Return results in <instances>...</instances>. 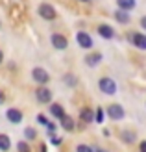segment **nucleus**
Listing matches in <instances>:
<instances>
[{"label": "nucleus", "mask_w": 146, "mask_h": 152, "mask_svg": "<svg viewBox=\"0 0 146 152\" xmlns=\"http://www.w3.org/2000/svg\"><path fill=\"white\" fill-rule=\"evenodd\" d=\"M98 89L102 91L104 95L113 96V95H117L118 86H117V82H115L113 78H109V76H102V78L98 80Z\"/></svg>", "instance_id": "nucleus-1"}, {"label": "nucleus", "mask_w": 146, "mask_h": 152, "mask_svg": "<svg viewBox=\"0 0 146 152\" xmlns=\"http://www.w3.org/2000/svg\"><path fill=\"white\" fill-rule=\"evenodd\" d=\"M37 13H39V17L44 19V20H56V19H57L56 7H54L52 4H48V2L39 4V7H37Z\"/></svg>", "instance_id": "nucleus-2"}, {"label": "nucleus", "mask_w": 146, "mask_h": 152, "mask_svg": "<svg viewBox=\"0 0 146 152\" xmlns=\"http://www.w3.org/2000/svg\"><path fill=\"white\" fill-rule=\"evenodd\" d=\"M76 43H78V47L83 48V50H91L94 47V41H93V35L85 30H80L78 34H76Z\"/></svg>", "instance_id": "nucleus-3"}, {"label": "nucleus", "mask_w": 146, "mask_h": 152, "mask_svg": "<svg viewBox=\"0 0 146 152\" xmlns=\"http://www.w3.org/2000/svg\"><path fill=\"white\" fill-rule=\"evenodd\" d=\"M105 117H109L111 121H122L126 117V111H124V108H122L120 104H109L105 108Z\"/></svg>", "instance_id": "nucleus-4"}, {"label": "nucleus", "mask_w": 146, "mask_h": 152, "mask_svg": "<svg viewBox=\"0 0 146 152\" xmlns=\"http://www.w3.org/2000/svg\"><path fill=\"white\" fill-rule=\"evenodd\" d=\"M128 41L131 43V47L137 50H146V34L142 32H129L128 34Z\"/></svg>", "instance_id": "nucleus-5"}, {"label": "nucleus", "mask_w": 146, "mask_h": 152, "mask_svg": "<svg viewBox=\"0 0 146 152\" xmlns=\"http://www.w3.org/2000/svg\"><path fill=\"white\" fill-rule=\"evenodd\" d=\"M32 80L37 86H46L50 82V74L46 72V69H43V67H33L32 69Z\"/></svg>", "instance_id": "nucleus-6"}, {"label": "nucleus", "mask_w": 146, "mask_h": 152, "mask_svg": "<svg viewBox=\"0 0 146 152\" xmlns=\"http://www.w3.org/2000/svg\"><path fill=\"white\" fill-rule=\"evenodd\" d=\"M52 98H54V93L50 91V87L39 86V87L35 89V100L39 102V104H50Z\"/></svg>", "instance_id": "nucleus-7"}, {"label": "nucleus", "mask_w": 146, "mask_h": 152, "mask_svg": "<svg viewBox=\"0 0 146 152\" xmlns=\"http://www.w3.org/2000/svg\"><path fill=\"white\" fill-rule=\"evenodd\" d=\"M96 32H98V35L102 37V39H105V41H111V39H115V37H117L115 28H113L111 24H107V22L98 24V26H96Z\"/></svg>", "instance_id": "nucleus-8"}, {"label": "nucleus", "mask_w": 146, "mask_h": 152, "mask_svg": "<svg viewBox=\"0 0 146 152\" xmlns=\"http://www.w3.org/2000/svg\"><path fill=\"white\" fill-rule=\"evenodd\" d=\"M50 43H52V47L56 50H67L68 48V39L63 34H57V32H54L50 35Z\"/></svg>", "instance_id": "nucleus-9"}, {"label": "nucleus", "mask_w": 146, "mask_h": 152, "mask_svg": "<svg viewBox=\"0 0 146 152\" xmlns=\"http://www.w3.org/2000/svg\"><path fill=\"white\" fill-rule=\"evenodd\" d=\"M6 119L9 121L11 124H20L22 119H24V113H22L19 108H9L6 111Z\"/></svg>", "instance_id": "nucleus-10"}, {"label": "nucleus", "mask_w": 146, "mask_h": 152, "mask_svg": "<svg viewBox=\"0 0 146 152\" xmlns=\"http://www.w3.org/2000/svg\"><path fill=\"white\" fill-rule=\"evenodd\" d=\"M113 17H115V20H117V24H122V26H126V24L131 22V13L124 11V10H118V7H117V11L113 13Z\"/></svg>", "instance_id": "nucleus-11"}, {"label": "nucleus", "mask_w": 146, "mask_h": 152, "mask_svg": "<svg viewBox=\"0 0 146 152\" xmlns=\"http://www.w3.org/2000/svg\"><path fill=\"white\" fill-rule=\"evenodd\" d=\"M102 61H104L102 52H91V54L85 56V65L87 67H98Z\"/></svg>", "instance_id": "nucleus-12"}, {"label": "nucleus", "mask_w": 146, "mask_h": 152, "mask_svg": "<svg viewBox=\"0 0 146 152\" xmlns=\"http://www.w3.org/2000/svg\"><path fill=\"white\" fill-rule=\"evenodd\" d=\"M59 124H61V128H63V130H67V132H72L74 128H76L74 119H72L70 115H68V113H65V115L59 119Z\"/></svg>", "instance_id": "nucleus-13"}, {"label": "nucleus", "mask_w": 146, "mask_h": 152, "mask_svg": "<svg viewBox=\"0 0 146 152\" xmlns=\"http://www.w3.org/2000/svg\"><path fill=\"white\" fill-rule=\"evenodd\" d=\"M80 119H81V123H85V124L94 123V111L91 110V108H81V111H80Z\"/></svg>", "instance_id": "nucleus-14"}, {"label": "nucleus", "mask_w": 146, "mask_h": 152, "mask_svg": "<svg viewBox=\"0 0 146 152\" xmlns=\"http://www.w3.org/2000/svg\"><path fill=\"white\" fill-rule=\"evenodd\" d=\"M50 113H52V117H56V119L59 121L67 111H65V108H63L61 104H57V102H50Z\"/></svg>", "instance_id": "nucleus-15"}, {"label": "nucleus", "mask_w": 146, "mask_h": 152, "mask_svg": "<svg viewBox=\"0 0 146 152\" xmlns=\"http://www.w3.org/2000/svg\"><path fill=\"white\" fill-rule=\"evenodd\" d=\"M137 6V0H117V7L124 11H133Z\"/></svg>", "instance_id": "nucleus-16"}, {"label": "nucleus", "mask_w": 146, "mask_h": 152, "mask_svg": "<svg viewBox=\"0 0 146 152\" xmlns=\"http://www.w3.org/2000/svg\"><path fill=\"white\" fill-rule=\"evenodd\" d=\"M120 139L124 141L126 145H131V143L137 141V134L131 132V130H122V132H120Z\"/></svg>", "instance_id": "nucleus-17"}, {"label": "nucleus", "mask_w": 146, "mask_h": 152, "mask_svg": "<svg viewBox=\"0 0 146 152\" xmlns=\"http://www.w3.org/2000/svg\"><path fill=\"white\" fill-rule=\"evenodd\" d=\"M9 148H11V139H9V135L0 134V152H7Z\"/></svg>", "instance_id": "nucleus-18"}, {"label": "nucleus", "mask_w": 146, "mask_h": 152, "mask_svg": "<svg viewBox=\"0 0 146 152\" xmlns=\"http://www.w3.org/2000/svg\"><path fill=\"white\" fill-rule=\"evenodd\" d=\"M22 134H24V141H33V139H37V130H35V128L33 126H28V128H24V132H22Z\"/></svg>", "instance_id": "nucleus-19"}, {"label": "nucleus", "mask_w": 146, "mask_h": 152, "mask_svg": "<svg viewBox=\"0 0 146 152\" xmlns=\"http://www.w3.org/2000/svg\"><path fill=\"white\" fill-rule=\"evenodd\" d=\"M105 119H107V117H105V110L102 108V106H98V108L94 110V123L102 124V123H104Z\"/></svg>", "instance_id": "nucleus-20"}, {"label": "nucleus", "mask_w": 146, "mask_h": 152, "mask_svg": "<svg viewBox=\"0 0 146 152\" xmlns=\"http://www.w3.org/2000/svg\"><path fill=\"white\" fill-rule=\"evenodd\" d=\"M63 83H65L67 87H76V83H78V80H76V76H74V74L67 72V74L63 76Z\"/></svg>", "instance_id": "nucleus-21"}, {"label": "nucleus", "mask_w": 146, "mask_h": 152, "mask_svg": "<svg viewBox=\"0 0 146 152\" xmlns=\"http://www.w3.org/2000/svg\"><path fill=\"white\" fill-rule=\"evenodd\" d=\"M17 150L19 152H32V147H30L28 141H19L17 143Z\"/></svg>", "instance_id": "nucleus-22"}, {"label": "nucleus", "mask_w": 146, "mask_h": 152, "mask_svg": "<svg viewBox=\"0 0 146 152\" xmlns=\"http://www.w3.org/2000/svg\"><path fill=\"white\" fill-rule=\"evenodd\" d=\"M76 152H94V148L91 145H85V143H80V145L76 147Z\"/></svg>", "instance_id": "nucleus-23"}, {"label": "nucleus", "mask_w": 146, "mask_h": 152, "mask_svg": "<svg viewBox=\"0 0 146 152\" xmlns=\"http://www.w3.org/2000/svg\"><path fill=\"white\" fill-rule=\"evenodd\" d=\"M35 119H37V123H39V124H41V126H46V124H48V123H50V121H48V119H46V115H44V113H39V115H37V117H35Z\"/></svg>", "instance_id": "nucleus-24"}, {"label": "nucleus", "mask_w": 146, "mask_h": 152, "mask_svg": "<svg viewBox=\"0 0 146 152\" xmlns=\"http://www.w3.org/2000/svg\"><path fill=\"white\" fill-rule=\"evenodd\" d=\"M44 128H46V132H48L50 135H54V132H56V124H54V123H48Z\"/></svg>", "instance_id": "nucleus-25"}, {"label": "nucleus", "mask_w": 146, "mask_h": 152, "mask_svg": "<svg viewBox=\"0 0 146 152\" xmlns=\"http://www.w3.org/2000/svg\"><path fill=\"white\" fill-rule=\"evenodd\" d=\"M50 141H52V145H56V147H59V145H61V137H57V135H52Z\"/></svg>", "instance_id": "nucleus-26"}, {"label": "nucleus", "mask_w": 146, "mask_h": 152, "mask_svg": "<svg viewBox=\"0 0 146 152\" xmlns=\"http://www.w3.org/2000/svg\"><path fill=\"white\" fill-rule=\"evenodd\" d=\"M139 152H146V139L139 143Z\"/></svg>", "instance_id": "nucleus-27"}, {"label": "nucleus", "mask_w": 146, "mask_h": 152, "mask_svg": "<svg viewBox=\"0 0 146 152\" xmlns=\"http://www.w3.org/2000/svg\"><path fill=\"white\" fill-rule=\"evenodd\" d=\"M141 28L146 32V15H144V17H141Z\"/></svg>", "instance_id": "nucleus-28"}, {"label": "nucleus", "mask_w": 146, "mask_h": 152, "mask_svg": "<svg viewBox=\"0 0 146 152\" xmlns=\"http://www.w3.org/2000/svg\"><path fill=\"white\" fill-rule=\"evenodd\" d=\"M6 102V95H4V91H0V104H4Z\"/></svg>", "instance_id": "nucleus-29"}, {"label": "nucleus", "mask_w": 146, "mask_h": 152, "mask_svg": "<svg viewBox=\"0 0 146 152\" xmlns=\"http://www.w3.org/2000/svg\"><path fill=\"white\" fill-rule=\"evenodd\" d=\"M39 152H46V145H44V143H43V145L39 147Z\"/></svg>", "instance_id": "nucleus-30"}, {"label": "nucleus", "mask_w": 146, "mask_h": 152, "mask_svg": "<svg viewBox=\"0 0 146 152\" xmlns=\"http://www.w3.org/2000/svg\"><path fill=\"white\" fill-rule=\"evenodd\" d=\"M2 63H4V52L0 50V65H2Z\"/></svg>", "instance_id": "nucleus-31"}, {"label": "nucleus", "mask_w": 146, "mask_h": 152, "mask_svg": "<svg viewBox=\"0 0 146 152\" xmlns=\"http://www.w3.org/2000/svg\"><path fill=\"white\" fill-rule=\"evenodd\" d=\"M94 152H109V150H105V148H94Z\"/></svg>", "instance_id": "nucleus-32"}, {"label": "nucleus", "mask_w": 146, "mask_h": 152, "mask_svg": "<svg viewBox=\"0 0 146 152\" xmlns=\"http://www.w3.org/2000/svg\"><path fill=\"white\" fill-rule=\"evenodd\" d=\"M78 2H87V4H89V2H91V0H78Z\"/></svg>", "instance_id": "nucleus-33"}, {"label": "nucleus", "mask_w": 146, "mask_h": 152, "mask_svg": "<svg viewBox=\"0 0 146 152\" xmlns=\"http://www.w3.org/2000/svg\"><path fill=\"white\" fill-rule=\"evenodd\" d=\"M0 28H2V20H0Z\"/></svg>", "instance_id": "nucleus-34"}]
</instances>
